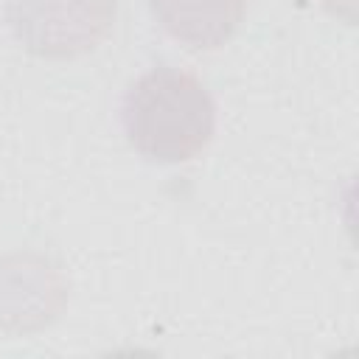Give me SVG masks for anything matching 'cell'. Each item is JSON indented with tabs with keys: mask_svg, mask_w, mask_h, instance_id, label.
I'll use <instances>...</instances> for the list:
<instances>
[{
	"mask_svg": "<svg viewBox=\"0 0 359 359\" xmlns=\"http://www.w3.org/2000/svg\"><path fill=\"white\" fill-rule=\"evenodd\" d=\"M157 25L188 50L222 48L244 20L247 0H149Z\"/></svg>",
	"mask_w": 359,
	"mask_h": 359,
	"instance_id": "cell-4",
	"label": "cell"
},
{
	"mask_svg": "<svg viewBox=\"0 0 359 359\" xmlns=\"http://www.w3.org/2000/svg\"><path fill=\"white\" fill-rule=\"evenodd\" d=\"M121 123L129 146L149 163H188L213 140L216 104L194 73L157 65L126 87Z\"/></svg>",
	"mask_w": 359,
	"mask_h": 359,
	"instance_id": "cell-1",
	"label": "cell"
},
{
	"mask_svg": "<svg viewBox=\"0 0 359 359\" xmlns=\"http://www.w3.org/2000/svg\"><path fill=\"white\" fill-rule=\"evenodd\" d=\"M115 8V0H6V20L28 53L76 59L107 39Z\"/></svg>",
	"mask_w": 359,
	"mask_h": 359,
	"instance_id": "cell-2",
	"label": "cell"
},
{
	"mask_svg": "<svg viewBox=\"0 0 359 359\" xmlns=\"http://www.w3.org/2000/svg\"><path fill=\"white\" fill-rule=\"evenodd\" d=\"M67 303L62 269L39 252L0 258V328L28 334L50 325Z\"/></svg>",
	"mask_w": 359,
	"mask_h": 359,
	"instance_id": "cell-3",
	"label": "cell"
}]
</instances>
